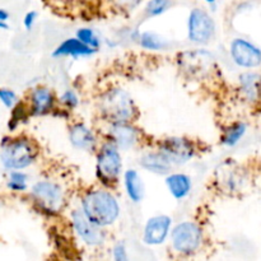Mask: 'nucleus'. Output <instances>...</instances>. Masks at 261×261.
Here are the masks:
<instances>
[{
    "label": "nucleus",
    "mask_w": 261,
    "mask_h": 261,
    "mask_svg": "<svg viewBox=\"0 0 261 261\" xmlns=\"http://www.w3.org/2000/svg\"><path fill=\"white\" fill-rule=\"evenodd\" d=\"M158 150L172 166L185 165L195 154L194 143L186 138H168L161 143Z\"/></svg>",
    "instance_id": "6e6552de"
},
{
    "label": "nucleus",
    "mask_w": 261,
    "mask_h": 261,
    "mask_svg": "<svg viewBox=\"0 0 261 261\" xmlns=\"http://www.w3.org/2000/svg\"><path fill=\"white\" fill-rule=\"evenodd\" d=\"M140 166L155 175H170L173 167L160 150L144 153L140 157Z\"/></svg>",
    "instance_id": "a211bd4d"
},
{
    "label": "nucleus",
    "mask_w": 261,
    "mask_h": 261,
    "mask_svg": "<svg viewBox=\"0 0 261 261\" xmlns=\"http://www.w3.org/2000/svg\"><path fill=\"white\" fill-rule=\"evenodd\" d=\"M9 19V13L5 9H0V22H7Z\"/></svg>",
    "instance_id": "c756f323"
},
{
    "label": "nucleus",
    "mask_w": 261,
    "mask_h": 261,
    "mask_svg": "<svg viewBox=\"0 0 261 261\" xmlns=\"http://www.w3.org/2000/svg\"><path fill=\"white\" fill-rule=\"evenodd\" d=\"M60 101L64 106H66L68 109H75L79 105V97L74 89H66L64 91V93L61 94Z\"/></svg>",
    "instance_id": "bb28decb"
},
{
    "label": "nucleus",
    "mask_w": 261,
    "mask_h": 261,
    "mask_svg": "<svg viewBox=\"0 0 261 261\" xmlns=\"http://www.w3.org/2000/svg\"><path fill=\"white\" fill-rule=\"evenodd\" d=\"M75 38L81 41L83 45L88 46V47L93 48V50L96 51L98 50L99 46H101V40H99L97 33L94 32L92 28H88V27L79 28L75 33Z\"/></svg>",
    "instance_id": "4be33fe9"
},
{
    "label": "nucleus",
    "mask_w": 261,
    "mask_h": 261,
    "mask_svg": "<svg viewBox=\"0 0 261 261\" xmlns=\"http://www.w3.org/2000/svg\"><path fill=\"white\" fill-rule=\"evenodd\" d=\"M99 110L110 125L130 124L138 114L137 106L130 94L121 88L107 91L99 102Z\"/></svg>",
    "instance_id": "f03ea898"
},
{
    "label": "nucleus",
    "mask_w": 261,
    "mask_h": 261,
    "mask_svg": "<svg viewBox=\"0 0 261 261\" xmlns=\"http://www.w3.org/2000/svg\"><path fill=\"white\" fill-rule=\"evenodd\" d=\"M109 138L117 149H129L138 144L139 132L132 124H114L110 125Z\"/></svg>",
    "instance_id": "f8f14e48"
},
{
    "label": "nucleus",
    "mask_w": 261,
    "mask_h": 261,
    "mask_svg": "<svg viewBox=\"0 0 261 261\" xmlns=\"http://www.w3.org/2000/svg\"><path fill=\"white\" fill-rule=\"evenodd\" d=\"M246 130L247 125L244 121L233 122L223 132V135L221 138L222 144L226 145V147H234L236 144H239L240 140L246 134Z\"/></svg>",
    "instance_id": "aec40b11"
},
{
    "label": "nucleus",
    "mask_w": 261,
    "mask_h": 261,
    "mask_svg": "<svg viewBox=\"0 0 261 261\" xmlns=\"http://www.w3.org/2000/svg\"><path fill=\"white\" fill-rule=\"evenodd\" d=\"M28 117V110L25 109L24 105L17 103L14 107H13L12 112V119L9 121V129L14 130L20 122L25 121Z\"/></svg>",
    "instance_id": "393cba45"
},
{
    "label": "nucleus",
    "mask_w": 261,
    "mask_h": 261,
    "mask_svg": "<svg viewBox=\"0 0 261 261\" xmlns=\"http://www.w3.org/2000/svg\"><path fill=\"white\" fill-rule=\"evenodd\" d=\"M139 43L149 51H163L168 47V41L154 32H143L139 35Z\"/></svg>",
    "instance_id": "412c9836"
},
{
    "label": "nucleus",
    "mask_w": 261,
    "mask_h": 261,
    "mask_svg": "<svg viewBox=\"0 0 261 261\" xmlns=\"http://www.w3.org/2000/svg\"><path fill=\"white\" fill-rule=\"evenodd\" d=\"M71 223L76 236L88 246H99L105 241V232L88 221L82 213L81 209H76L71 213Z\"/></svg>",
    "instance_id": "9b49d317"
},
{
    "label": "nucleus",
    "mask_w": 261,
    "mask_h": 261,
    "mask_svg": "<svg viewBox=\"0 0 261 261\" xmlns=\"http://www.w3.org/2000/svg\"><path fill=\"white\" fill-rule=\"evenodd\" d=\"M0 101L8 109H13L18 103V97L12 89L0 88Z\"/></svg>",
    "instance_id": "a878e982"
},
{
    "label": "nucleus",
    "mask_w": 261,
    "mask_h": 261,
    "mask_svg": "<svg viewBox=\"0 0 261 261\" xmlns=\"http://www.w3.org/2000/svg\"><path fill=\"white\" fill-rule=\"evenodd\" d=\"M33 201L45 214H58L64 206V193L59 184L53 181H38L31 191Z\"/></svg>",
    "instance_id": "39448f33"
},
{
    "label": "nucleus",
    "mask_w": 261,
    "mask_h": 261,
    "mask_svg": "<svg viewBox=\"0 0 261 261\" xmlns=\"http://www.w3.org/2000/svg\"><path fill=\"white\" fill-rule=\"evenodd\" d=\"M81 211L98 228L112 226L120 217V204L106 189L91 190L82 198Z\"/></svg>",
    "instance_id": "f257e3e1"
},
{
    "label": "nucleus",
    "mask_w": 261,
    "mask_h": 261,
    "mask_svg": "<svg viewBox=\"0 0 261 261\" xmlns=\"http://www.w3.org/2000/svg\"><path fill=\"white\" fill-rule=\"evenodd\" d=\"M112 255H114V261H130L127 249L124 242H117L112 249Z\"/></svg>",
    "instance_id": "cd10ccee"
},
{
    "label": "nucleus",
    "mask_w": 261,
    "mask_h": 261,
    "mask_svg": "<svg viewBox=\"0 0 261 261\" xmlns=\"http://www.w3.org/2000/svg\"><path fill=\"white\" fill-rule=\"evenodd\" d=\"M96 54V50L83 45L75 37H70L64 40L58 47L54 50V58H63V56H71V58H87Z\"/></svg>",
    "instance_id": "dca6fc26"
},
{
    "label": "nucleus",
    "mask_w": 261,
    "mask_h": 261,
    "mask_svg": "<svg viewBox=\"0 0 261 261\" xmlns=\"http://www.w3.org/2000/svg\"><path fill=\"white\" fill-rule=\"evenodd\" d=\"M171 5L172 4H171V2H168V0H153V2L147 3L144 9L145 17L153 18L157 17V15L163 14Z\"/></svg>",
    "instance_id": "b1692460"
},
{
    "label": "nucleus",
    "mask_w": 261,
    "mask_h": 261,
    "mask_svg": "<svg viewBox=\"0 0 261 261\" xmlns=\"http://www.w3.org/2000/svg\"><path fill=\"white\" fill-rule=\"evenodd\" d=\"M172 218L166 214H158L147 221L143 231V241L149 246L162 245L170 236Z\"/></svg>",
    "instance_id": "9d476101"
},
{
    "label": "nucleus",
    "mask_w": 261,
    "mask_h": 261,
    "mask_svg": "<svg viewBox=\"0 0 261 261\" xmlns=\"http://www.w3.org/2000/svg\"><path fill=\"white\" fill-rule=\"evenodd\" d=\"M27 181H28L27 173L22 172V171H10L9 180H8L7 186L12 191L20 193V191L27 190Z\"/></svg>",
    "instance_id": "5701e85b"
},
{
    "label": "nucleus",
    "mask_w": 261,
    "mask_h": 261,
    "mask_svg": "<svg viewBox=\"0 0 261 261\" xmlns=\"http://www.w3.org/2000/svg\"><path fill=\"white\" fill-rule=\"evenodd\" d=\"M69 140L74 148L81 150H93L97 147V138L93 130L83 122L71 125L69 129Z\"/></svg>",
    "instance_id": "ddd939ff"
},
{
    "label": "nucleus",
    "mask_w": 261,
    "mask_h": 261,
    "mask_svg": "<svg viewBox=\"0 0 261 261\" xmlns=\"http://www.w3.org/2000/svg\"><path fill=\"white\" fill-rule=\"evenodd\" d=\"M203 229L195 222H181L171 231V245L177 254L193 255L203 245Z\"/></svg>",
    "instance_id": "20e7f679"
},
{
    "label": "nucleus",
    "mask_w": 261,
    "mask_h": 261,
    "mask_svg": "<svg viewBox=\"0 0 261 261\" xmlns=\"http://www.w3.org/2000/svg\"><path fill=\"white\" fill-rule=\"evenodd\" d=\"M55 96L53 91L46 87H36L31 92V109L30 112L35 116H42L54 110Z\"/></svg>",
    "instance_id": "4468645a"
},
{
    "label": "nucleus",
    "mask_w": 261,
    "mask_h": 261,
    "mask_svg": "<svg viewBox=\"0 0 261 261\" xmlns=\"http://www.w3.org/2000/svg\"><path fill=\"white\" fill-rule=\"evenodd\" d=\"M166 186L176 200H182L190 194L193 189V180L186 173H170L166 177Z\"/></svg>",
    "instance_id": "f3484780"
},
{
    "label": "nucleus",
    "mask_w": 261,
    "mask_h": 261,
    "mask_svg": "<svg viewBox=\"0 0 261 261\" xmlns=\"http://www.w3.org/2000/svg\"><path fill=\"white\" fill-rule=\"evenodd\" d=\"M240 91L249 103L261 102V74L247 71L239 78Z\"/></svg>",
    "instance_id": "2eb2a0df"
},
{
    "label": "nucleus",
    "mask_w": 261,
    "mask_h": 261,
    "mask_svg": "<svg viewBox=\"0 0 261 261\" xmlns=\"http://www.w3.org/2000/svg\"><path fill=\"white\" fill-rule=\"evenodd\" d=\"M124 186L127 194V198L133 203H140L144 198L145 188L142 177L139 176L138 171L127 170L124 173Z\"/></svg>",
    "instance_id": "6ab92c4d"
},
{
    "label": "nucleus",
    "mask_w": 261,
    "mask_h": 261,
    "mask_svg": "<svg viewBox=\"0 0 261 261\" xmlns=\"http://www.w3.org/2000/svg\"><path fill=\"white\" fill-rule=\"evenodd\" d=\"M0 209H2V200H0Z\"/></svg>",
    "instance_id": "2f4dec72"
},
{
    "label": "nucleus",
    "mask_w": 261,
    "mask_h": 261,
    "mask_svg": "<svg viewBox=\"0 0 261 261\" xmlns=\"http://www.w3.org/2000/svg\"><path fill=\"white\" fill-rule=\"evenodd\" d=\"M38 157L37 145L28 138H15L3 144L0 154L2 163L7 170L22 171L36 162Z\"/></svg>",
    "instance_id": "7ed1b4c3"
},
{
    "label": "nucleus",
    "mask_w": 261,
    "mask_h": 261,
    "mask_svg": "<svg viewBox=\"0 0 261 261\" xmlns=\"http://www.w3.org/2000/svg\"><path fill=\"white\" fill-rule=\"evenodd\" d=\"M121 170L122 158L120 150L111 142L103 143L97 153V177L105 184H112L119 178Z\"/></svg>",
    "instance_id": "423d86ee"
},
{
    "label": "nucleus",
    "mask_w": 261,
    "mask_h": 261,
    "mask_svg": "<svg viewBox=\"0 0 261 261\" xmlns=\"http://www.w3.org/2000/svg\"><path fill=\"white\" fill-rule=\"evenodd\" d=\"M234 64L245 69H254L261 65V48L245 38H234L229 47Z\"/></svg>",
    "instance_id": "1a4fd4ad"
},
{
    "label": "nucleus",
    "mask_w": 261,
    "mask_h": 261,
    "mask_svg": "<svg viewBox=\"0 0 261 261\" xmlns=\"http://www.w3.org/2000/svg\"><path fill=\"white\" fill-rule=\"evenodd\" d=\"M216 35V22L212 15L201 8H194L189 14L188 36L189 40L198 45L208 43Z\"/></svg>",
    "instance_id": "0eeeda50"
},
{
    "label": "nucleus",
    "mask_w": 261,
    "mask_h": 261,
    "mask_svg": "<svg viewBox=\"0 0 261 261\" xmlns=\"http://www.w3.org/2000/svg\"><path fill=\"white\" fill-rule=\"evenodd\" d=\"M38 17V13L36 10H31V12L25 13L24 18H23V24H24L25 30H32V27L35 25L36 19Z\"/></svg>",
    "instance_id": "c85d7f7f"
},
{
    "label": "nucleus",
    "mask_w": 261,
    "mask_h": 261,
    "mask_svg": "<svg viewBox=\"0 0 261 261\" xmlns=\"http://www.w3.org/2000/svg\"><path fill=\"white\" fill-rule=\"evenodd\" d=\"M0 30H8V23L0 22Z\"/></svg>",
    "instance_id": "7c9ffc66"
}]
</instances>
